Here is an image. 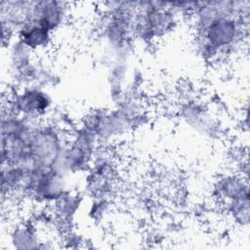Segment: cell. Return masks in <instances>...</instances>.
<instances>
[{
  "label": "cell",
  "instance_id": "5",
  "mask_svg": "<svg viewBox=\"0 0 250 250\" xmlns=\"http://www.w3.org/2000/svg\"><path fill=\"white\" fill-rule=\"evenodd\" d=\"M81 201L78 193L66 190L51 203L54 220L64 223L65 225L71 224L80 208Z\"/></svg>",
  "mask_w": 250,
  "mask_h": 250
},
{
  "label": "cell",
  "instance_id": "3",
  "mask_svg": "<svg viewBox=\"0 0 250 250\" xmlns=\"http://www.w3.org/2000/svg\"><path fill=\"white\" fill-rule=\"evenodd\" d=\"M6 50L9 69L18 84H20L31 64L34 62V52L16 37L12 39Z\"/></svg>",
  "mask_w": 250,
  "mask_h": 250
},
{
  "label": "cell",
  "instance_id": "2",
  "mask_svg": "<svg viewBox=\"0 0 250 250\" xmlns=\"http://www.w3.org/2000/svg\"><path fill=\"white\" fill-rule=\"evenodd\" d=\"M68 3L57 0L31 1L27 22L38 24L52 33L61 28L67 21Z\"/></svg>",
  "mask_w": 250,
  "mask_h": 250
},
{
  "label": "cell",
  "instance_id": "4",
  "mask_svg": "<svg viewBox=\"0 0 250 250\" xmlns=\"http://www.w3.org/2000/svg\"><path fill=\"white\" fill-rule=\"evenodd\" d=\"M15 37L33 52H36L45 50L50 46L53 33L38 24L26 22L16 32Z\"/></svg>",
  "mask_w": 250,
  "mask_h": 250
},
{
  "label": "cell",
  "instance_id": "1",
  "mask_svg": "<svg viewBox=\"0 0 250 250\" xmlns=\"http://www.w3.org/2000/svg\"><path fill=\"white\" fill-rule=\"evenodd\" d=\"M52 98L45 88L37 85H18L16 89L7 92L3 110L40 121L52 110Z\"/></svg>",
  "mask_w": 250,
  "mask_h": 250
},
{
  "label": "cell",
  "instance_id": "6",
  "mask_svg": "<svg viewBox=\"0 0 250 250\" xmlns=\"http://www.w3.org/2000/svg\"><path fill=\"white\" fill-rule=\"evenodd\" d=\"M10 242L16 249L39 248V241L33 224H21L10 232Z\"/></svg>",
  "mask_w": 250,
  "mask_h": 250
}]
</instances>
